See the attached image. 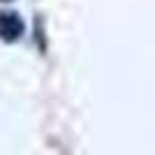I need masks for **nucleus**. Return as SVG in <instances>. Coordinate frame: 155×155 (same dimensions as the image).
<instances>
[{"instance_id": "f257e3e1", "label": "nucleus", "mask_w": 155, "mask_h": 155, "mask_svg": "<svg viewBox=\"0 0 155 155\" xmlns=\"http://www.w3.org/2000/svg\"><path fill=\"white\" fill-rule=\"evenodd\" d=\"M23 19L16 12H0V39L5 42H16L23 37Z\"/></svg>"}, {"instance_id": "f03ea898", "label": "nucleus", "mask_w": 155, "mask_h": 155, "mask_svg": "<svg viewBox=\"0 0 155 155\" xmlns=\"http://www.w3.org/2000/svg\"><path fill=\"white\" fill-rule=\"evenodd\" d=\"M2 2H9V0H2Z\"/></svg>"}]
</instances>
